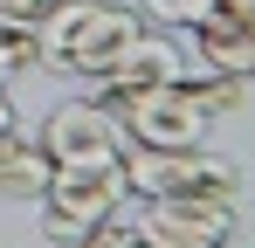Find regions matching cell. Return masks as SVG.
Instances as JSON below:
<instances>
[{
  "label": "cell",
  "mask_w": 255,
  "mask_h": 248,
  "mask_svg": "<svg viewBox=\"0 0 255 248\" xmlns=\"http://www.w3.org/2000/svg\"><path fill=\"white\" fill-rule=\"evenodd\" d=\"M138 35H145V21L125 0H62L48 21H35V62L97 83Z\"/></svg>",
  "instance_id": "6da1fadb"
},
{
  "label": "cell",
  "mask_w": 255,
  "mask_h": 248,
  "mask_svg": "<svg viewBox=\"0 0 255 248\" xmlns=\"http://www.w3.org/2000/svg\"><path fill=\"white\" fill-rule=\"evenodd\" d=\"M125 186L138 200H235L242 172L207 145L159 152V145H125Z\"/></svg>",
  "instance_id": "7a4b0ae2"
},
{
  "label": "cell",
  "mask_w": 255,
  "mask_h": 248,
  "mask_svg": "<svg viewBox=\"0 0 255 248\" xmlns=\"http://www.w3.org/2000/svg\"><path fill=\"white\" fill-rule=\"evenodd\" d=\"M131 186H125V159L118 165H55L42 186V235L55 248H76L97 228V221H111V214H125Z\"/></svg>",
  "instance_id": "3957f363"
},
{
  "label": "cell",
  "mask_w": 255,
  "mask_h": 248,
  "mask_svg": "<svg viewBox=\"0 0 255 248\" xmlns=\"http://www.w3.org/2000/svg\"><path fill=\"white\" fill-rule=\"evenodd\" d=\"M48 152V165H118L125 159V118L111 111V104H97V97H69V104H55L42 124V138H35Z\"/></svg>",
  "instance_id": "277c9868"
},
{
  "label": "cell",
  "mask_w": 255,
  "mask_h": 248,
  "mask_svg": "<svg viewBox=\"0 0 255 248\" xmlns=\"http://www.w3.org/2000/svg\"><path fill=\"white\" fill-rule=\"evenodd\" d=\"M193 62H200V69H214V76H242V83H255V14H249V7L214 0L207 14L193 21Z\"/></svg>",
  "instance_id": "5b68a950"
},
{
  "label": "cell",
  "mask_w": 255,
  "mask_h": 248,
  "mask_svg": "<svg viewBox=\"0 0 255 248\" xmlns=\"http://www.w3.org/2000/svg\"><path fill=\"white\" fill-rule=\"evenodd\" d=\"M172 76H186V48H179L172 35H159V28H145V35L97 76V104H118V97H138V90H159V83H172Z\"/></svg>",
  "instance_id": "8992f818"
},
{
  "label": "cell",
  "mask_w": 255,
  "mask_h": 248,
  "mask_svg": "<svg viewBox=\"0 0 255 248\" xmlns=\"http://www.w3.org/2000/svg\"><path fill=\"white\" fill-rule=\"evenodd\" d=\"M138 228H179V235H235V200H138Z\"/></svg>",
  "instance_id": "52a82bcc"
},
{
  "label": "cell",
  "mask_w": 255,
  "mask_h": 248,
  "mask_svg": "<svg viewBox=\"0 0 255 248\" xmlns=\"http://www.w3.org/2000/svg\"><path fill=\"white\" fill-rule=\"evenodd\" d=\"M48 172H55L48 152L35 145V138H21V131H14V138L0 145V200H42Z\"/></svg>",
  "instance_id": "ba28073f"
},
{
  "label": "cell",
  "mask_w": 255,
  "mask_h": 248,
  "mask_svg": "<svg viewBox=\"0 0 255 248\" xmlns=\"http://www.w3.org/2000/svg\"><path fill=\"white\" fill-rule=\"evenodd\" d=\"M76 248H152L145 235H138V221H125V214H111V221H97Z\"/></svg>",
  "instance_id": "9c48e42d"
},
{
  "label": "cell",
  "mask_w": 255,
  "mask_h": 248,
  "mask_svg": "<svg viewBox=\"0 0 255 248\" xmlns=\"http://www.w3.org/2000/svg\"><path fill=\"white\" fill-rule=\"evenodd\" d=\"M207 7H214V0H138V14L159 21V28H193Z\"/></svg>",
  "instance_id": "30bf717a"
},
{
  "label": "cell",
  "mask_w": 255,
  "mask_h": 248,
  "mask_svg": "<svg viewBox=\"0 0 255 248\" xmlns=\"http://www.w3.org/2000/svg\"><path fill=\"white\" fill-rule=\"evenodd\" d=\"M152 248H228V242H207V235H179V228H138Z\"/></svg>",
  "instance_id": "8fae6325"
},
{
  "label": "cell",
  "mask_w": 255,
  "mask_h": 248,
  "mask_svg": "<svg viewBox=\"0 0 255 248\" xmlns=\"http://www.w3.org/2000/svg\"><path fill=\"white\" fill-rule=\"evenodd\" d=\"M228 7H249V14H255V0H228Z\"/></svg>",
  "instance_id": "7c38bea8"
}]
</instances>
